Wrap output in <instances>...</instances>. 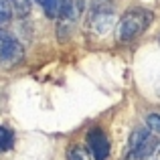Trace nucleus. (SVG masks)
<instances>
[{"label":"nucleus","instance_id":"f257e3e1","mask_svg":"<svg viewBox=\"0 0 160 160\" xmlns=\"http://www.w3.org/2000/svg\"><path fill=\"white\" fill-rule=\"evenodd\" d=\"M150 22H152V12L144 10V8H130L118 22V39L122 43L134 41L148 28Z\"/></svg>","mask_w":160,"mask_h":160},{"label":"nucleus","instance_id":"f03ea898","mask_svg":"<svg viewBox=\"0 0 160 160\" xmlns=\"http://www.w3.org/2000/svg\"><path fill=\"white\" fill-rule=\"evenodd\" d=\"M83 12V0H61V4H59V35H63V31H69L71 27H73L75 22H77V18L81 16Z\"/></svg>","mask_w":160,"mask_h":160},{"label":"nucleus","instance_id":"7ed1b4c3","mask_svg":"<svg viewBox=\"0 0 160 160\" xmlns=\"http://www.w3.org/2000/svg\"><path fill=\"white\" fill-rule=\"evenodd\" d=\"M87 148L95 160H106L109 156V140L102 128H91L87 132Z\"/></svg>","mask_w":160,"mask_h":160},{"label":"nucleus","instance_id":"20e7f679","mask_svg":"<svg viewBox=\"0 0 160 160\" xmlns=\"http://www.w3.org/2000/svg\"><path fill=\"white\" fill-rule=\"evenodd\" d=\"M24 59V51L22 47H20V43L16 39H12V37L6 35V43H4V59H2V65H18L20 61Z\"/></svg>","mask_w":160,"mask_h":160},{"label":"nucleus","instance_id":"39448f33","mask_svg":"<svg viewBox=\"0 0 160 160\" xmlns=\"http://www.w3.org/2000/svg\"><path fill=\"white\" fill-rule=\"evenodd\" d=\"M150 132H152L150 128H148V130H146V128H138V130H134V132L130 134V140H128V150H132V148H138V146L146 144L148 140H152Z\"/></svg>","mask_w":160,"mask_h":160},{"label":"nucleus","instance_id":"423d86ee","mask_svg":"<svg viewBox=\"0 0 160 160\" xmlns=\"http://www.w3.org/2000/svg\"><path fill=\"white\" fill-rule=\"evenodd\" d=\"M91 27H95L98 28V32H108L109 31V27H112V14L109 12H95L93 16H91Z\"/></svg>","mask_w":160,"mask_h":160},{"label":"nucleus","instance_id":"0eeeda50","mask_svg":"<svg viewBox=\"0 0 160 160\" xmlns=\"http://www.w3.org/2000/svg\"><path fill=\"white\" fill-rule=\"evenodd\" d=\"M67 160H95V158H93V154L89 152L87 146L71 144L69 150H67Z\"/></svg>","mask_w":160,"mask_h":160},{"label":"nucleus","instance_id":"6e6552de","mask_svg":"<svg viewBox=\"0 0 160 160\" xmlns=\"http://www.w3.org/2000/svg\"><path fill=\"white\" fill-rule=\"evenodd\" d=\"M152 140H148L146 144H142V146H138V148H132V150H128V154L124 156V160H144L146 156H150L152 154Z\"/></svg>","mask_w":160,"mask_h":160},{"label":"nucleus","instance_id":"1a4fd4ad","mask_svg":"<svg viewBox=\"0 0 160 160\" xmlns=\"http://www.w3.org/2000/svg\"><path fill=\"white\" fill-rule=\"evenodd\" d=\"M12 144H14V134H12V130L0 126V150H10Z\"/></svg>","mask_w":160,"mask_h":160},{"label":"nucleus","instance_id":"9d476101","mask_svg":"<svg viewBox=\"0 0 160 160\" xmlns=\"http://www.w3.org/2000/svg\"><path fill=\"white\" fill-rule=\"evenodd\" d=\"M37 2H39L41 6L45 8V12H47L49 16L57 18V14H59V4H61V0H37Z\"/></svg>","mask_w":160,"mask_h":160},{"label":"nucleus","instance_id":"9b49d317","mask_svg":"<svg viewBox=\"0 0 160 160\" xmlns=\"http://www.w3.org/2000/svg\"><path fill=\"white\" fill-rule=\"evenodd\" d=\"M12 18V4L10 0H0V24H6Z\"/></svg>","mask_w":160,"mask_h":160},{"label":"nucleus","instance_id":"f8f14e48","mask_svg":"<svg viewBox=\"0 0 160 160\" xmlns=\"http://www.w3.org/2000/svg\"><path fill=\"white\" fill-rule=\"evenodd\" d=\"M10 4L18 16H27L28 10H31V0H10Z\"/></svg>","mask_w":160,"mask_h":160},{"label":"nucleus","instance_id":"ddd939ff","mask_svg":"<svg viewBox=\"0 0 160 160\" xmlns=\"http://www.w3.org/2000/svg\"><path fill=\"white\" fill-rule=\"evenodd\" d=\"M146 124H148V128L152 130V132L160 134V113H150V116L146 118Z\"/></svg>","mask_w":160,"mask_h":160}]
</instances>
